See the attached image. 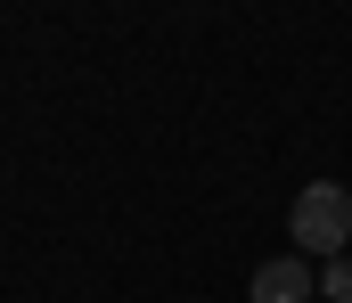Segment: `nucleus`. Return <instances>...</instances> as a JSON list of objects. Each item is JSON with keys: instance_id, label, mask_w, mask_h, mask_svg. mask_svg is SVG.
I'll return each instance as SVG.
<instances>
[{"instance_id": "obj_1", "label": "nucleus", "mask_w": 352, "mask_h": 303, "mask_svg": "<svg viewBox=\"0 0 352 303\" xmlns=\"http://www.w3.org/2000/svg\"><path fill=\"white\" fill-rule=\"evenodd\" d=\"M287 229H295V254H344L352 246V189L344 181H311L303 197H295V213H287Z\"/></svg>"}, {"instance_id": "obj_3", "label": "nucleus", "mask_w": 352, "mask_h": 303, "mask_svg": "<svg viewBox=\"0 0 352 303\" xmlns=\"http://www.w3.org/2000/svg\"><path fill=\"white\" fill-rule=\"evenodd\" d=\"M320 295H336V303H352V262H344V254H336V262L320 271Z\"/></svg>"}, {"instance_id": "obj_2", "label": "nucleus", "mask_w": 352, "mask_h": 303, "mask_svg": "<svg viewBox=\"0 0 352 303\" xmlns=\"http://www.w3.org/2000/svg\"><path fill=\"white\" fill-rule=\"evenodd\" d=\"M311 295H320V279H311L303 254H270L254 271V287H246V303H311Z\"/></svg>"}]
</instances>
